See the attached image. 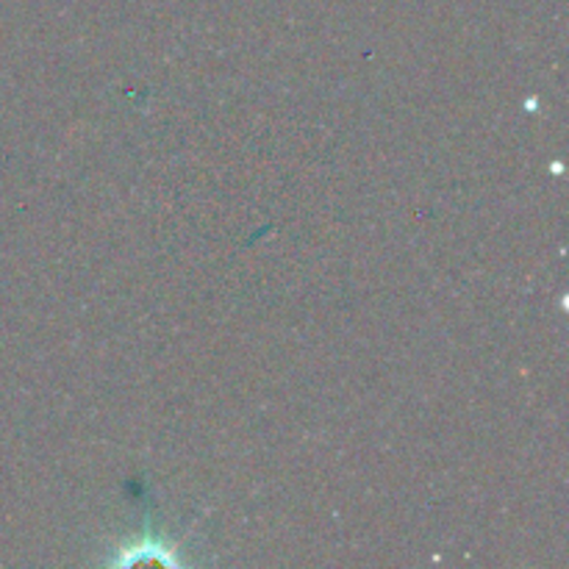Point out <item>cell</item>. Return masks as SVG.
I'll list each match as a JSON object with an SVG mask.
<instances>
[{"mask_svg": "<svg viewBox=\"0 0 569 569\" xmlns=\"http://www.w3.org/2000/svg\"><path fill=\"white\" fill-rule=\"evenodd\" d=\"M142 561H156V565L164 567H183V545H178L176 539L167 537L164 531H159V526H153L150 517H144L142 531L133 539H126L117 548H111V556L106 559L109 567H133L142 565Z\"/></svg>", "mask_w": 569, "mask_h": 569, "instance_id": "1", "label": "cell"}]
</instances>
